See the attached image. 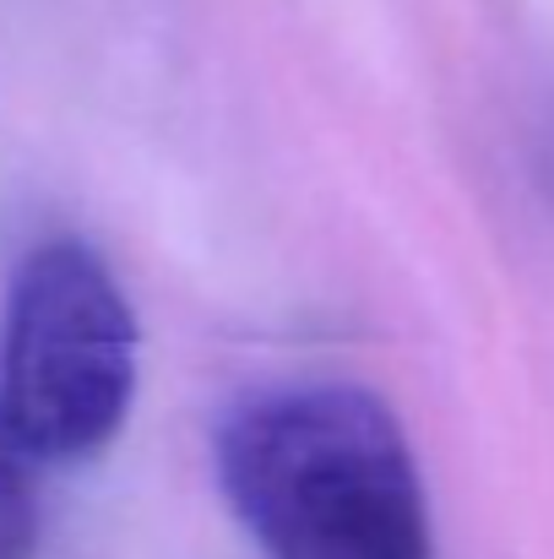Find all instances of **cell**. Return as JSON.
<instances>
[{
  "mask_svg": "<svg viewBox=\"0 0 554 559\" xmlns=\"http://www.w3.org/2000/svg\"><path fill=\"white\" fill-rule=\"evenodd\" d=\"M217 484L267 559H429V511L397 413L343 380L239 402Z\"/></svg>",
  "mask_w": 554,
  "mask_h": 559,
  "instance_id": "6da1fadb",
  "label": "cell"
},
{
  "mask_svg": "<svg viewBox=\"0 0 554 559\" xmlns=\"http://www.w3.org/2000/svg\"><path fill=\"white\" fill-rule=\"evenodd\" d=\"M137 396V310L82 239L22 255L0 337V424L27 456H98Z\"/></svg>",
  "mask_w": 554,
  "mask_h": 559,
  "instance_id": "7a4b0ae2",
  "label": "cell"
},
{
  "mask_svg": "<svg viewBox=\"0 0 554 559\" xmlns=\"http://www.w3.org/2000/svg\"><path fill=\"white\" fill-rule=\"evenodd\" d=\"M38 544V506L27 484V451L0 424V559H33Z\"/></svg>",
  "mask_w": 554,
  "mask_h": 559,
  "instance_id": "3957f363",
  "label": "cell"
}]
</instances>
